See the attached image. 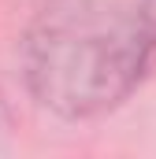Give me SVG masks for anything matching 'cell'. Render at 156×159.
Listing matches in <instances>:
<instances>
[{
  "mask_svg": "<svg viewBox=\"0 0 156 159\" xmlns=\"http://www.w3.org/2000/svg\"><path fill=\"white\" fill-rule=\"evenodd\" d=\"M153 63L156 22L130 0H52L22 37V78L60 119L119 107Z\"/></svg>",
  "mask_w": 156,
  "mask_h": 159,
  "instance_id": "1",
  "label": "cell"
},
{
  "mask_svg": "<svg viewBox=\"0 0 156 159\" xmlns=\"http://www.w3.org/2000/svg\"><path fill=\"white\" fill-rule=\"evenodd\" d=\"M145 11L153 15V22H156V0H145Z\"/></svg>",
  "mask_w": 156,
  "mask_h": 159,
  "instance_id": "2",
  "label": "cell"
}]
</instances>
